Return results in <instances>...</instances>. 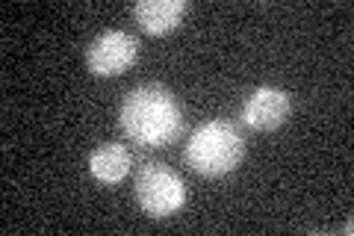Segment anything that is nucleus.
Here are the masks:
<instances>
[{"mask_svg": "<svg viewBox=\"0 0 354 236\" xmlns=\"http://www.w3.org/2000/svg\"><path fill=\"white\" fill-rule=\"evenodd\" d=\"M121 130L142 148H165L183 133V107L171 89L142 83L130 89L118 112Z\"/></svg>", "mask_w": 354, "mask_h": 236, "instance_id": "nucleus-1", "label": "nucleus"}, {"mask_svg": "<svg viewBox=\"0 0 354 236\" xmlns=\"http://www.w3.org/2000/svg\"><path fill=\"white\" fill-rule=\"evenodd\" d=\"M245 156V139L225 118H213L198 127L183 148V163L201 177H225Z\"/></svg>", "mask_w": 354, "mask_h": 236, "instance_id": "nucleus-2", "label": "nucleus"}, {"mask_svg": "<svg viewBox=\"0 0 354 236\" xmlns=\"http://www.w3.org/2000/svg\"><path fill=\"white\" fill-rule=\"evenodd\" d=\"M133 195L136 204L148 212L151 219H165L180 212L186 204V183L183 177L165 163H145L133 181Z\"/></svg>", "mask_w": 354, "mask_h": 236, "instance_id": "nucleus-3", "label": "nucleus"}, {"mask_svg": "<svg viewBox=\"0 0 354 236\" xmlns=\"http://www.w3.org/2000/svg\"><path fill=\"white\" fill-rule=\"evenodd\" d=\"M139 56V39L127 30H106L86 48V69L92 77H118Z\"/></svg>", "mask_w": 354, "mask_h": 236, "instance_id": "nucleus-4", "label": "nucleus"}, {"mask_svg": "<svg viewBox=\"0 0 354 236\" xmlns=\"http://www.w3.org/2000/svg\"><path fill=\"white\" fill-rule=\"evenodd\" d=\"M290 112H292V98L286 89L260 86V89H254L248 100L242 104V121H245L251 130L269 133V130L283 127Z\"/></svg>", "mask_w": 354, "mask_h": 236, "instance_id": "nucleus-5", "label": "nucleus"}, {"mask_svg": "<svg viewBox=\"0 0 354 236\" xmlns=\"http://www.w3.org/2000/svg\"><path fill=\"white\" fill-rule=\"evenodd\" d=\"M186 9H189L186 0H139L133 6V18L151 36H169L183 24Z\"/></svg>", "mask_w": 354, "mask_h": 236, "instance_id": "nucleus-6", "label": "nucleus"}, {"mask_svg": "<svg viewBox=\"0 0 354 236\" xmlns=\"http://www.w3.org/2000/svg\"><path fill=\"white\" fill-rule=\"evenodd\" d=\"M133 168V154L127 145L121 142H106L88 154V174L101 183H121Z\"/></svg>", "mask_w": 354, "mask_h": 236, "instance_id": "nucleus-7", "label": "nucleus"}]
</instances>
